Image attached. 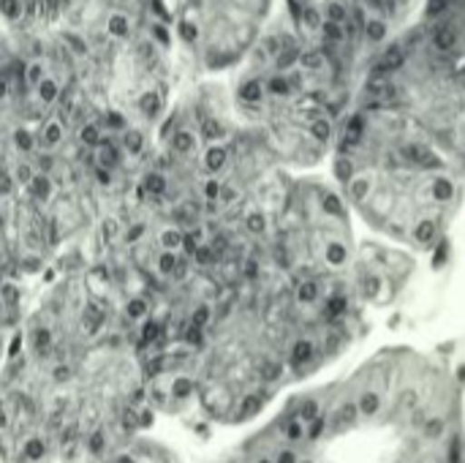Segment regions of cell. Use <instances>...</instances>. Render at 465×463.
Masks as SVG:
<instances>
[{
	"label": "cell",
	"instance_id": "cell-12",
	"mask_svg": "<svg viewBox=\"0 0 465 463\" xmlns=\"http://www.w3.org/2000/svg\"><path fill=\"white\" fill-rule=\"evenodd\" d=\"M139 106H142V112H144L147 117H155V115H158V109H161V98H158V96H153V93H147V96L139 101Z\"/></svg>",
	"mask_w": 465,
	"mask_h": 463
},
{
	"label": "cell",
	"instance_id": "cell-35",
	"mask_svg": "<svg viewBox=\"0 0 465 463\" xmlns=\"http://www.w3.org/2000/svg\"><path fill=\"white\" fill-rule=\"evenodd\" d=\"M3 96H5V79L0 76V98H3Z\"/></svg>",
	"mask_w": 465,
	"mask_h": 463
},
{
	"label": "cell",
	"instance_id": "cell-23",
	"mask_svg": "<svg viewBox=\"0 0 465 463\" xmlns=\"http://www.w3.org/2000/svg\"><path fill=\"white\" fill-rule=\"evenodd\" d=\"M221 188H223V186H221L218 180H207V186H204V196H207L210 202H215V199L221 196Z\"/></svg>",
	"mask_w": 465,
	"mask_h": 463
},
{
	"label": "cell",
	"instance_id": "cell-29",
	"mask_svg": "<svg viewBox=\"0 0 465 463\" xmlns=\"http://www.w3.org/2000/svg\"><path fill=\"white\" fill-rule=\"evenodd\" d=\"M3 297H5L8 303H16V297H19L16 287H14V284H5V287H3Z\"/></svg>",
	"mask_w": 465,
	"mask_h": 463
},
{
	"label": "cell",
	"instance_id": "cell-26",
	"mask_svg": "<svg viewBox=\"0 0 465 463\" xmlns=\"http://www.w3.org/2000/svg\"><path fill=\"white\" fill-rule=\"evenodd\" d=\"M11 188H14V180H11V175L0 169V194H11Z\"/></svg>",
	"mask_w": 465,
	"mask_h": 463
},
{
	"label": "cell",
	"instance_id": "cell-4",
	"mask_svg": "<svg viewBox=\"0 0 465 463\" xmlns=\"http://www.w3.org/2000/svg\"><path fill=\"white\" fill-rule=\"evenodd\" d=\"M245 229H248V235H253V237H262V235L267 232V216H264V213H248V216H245Z\"/></svg>",
	"mask_w": 465,
	"mask_h": 463
},
{
	"label": "cell",
	"instance_id": "cell-2",
	"mask_svg": "<svg viewBox=\"0 0 465 463\" xmlns=\"http://www.w3.org/2000/svg\"><path fill=\"white\" fill-rule=\"evenodd\" d=\"M193 147H196V136H193L191 131H177V134L172 136V150H174V153L188 156Z\"/></svg>",
	"mask_w": 465,
	"mask_h": 463
},
{
	"label": "cell",
	"instance_id": "cell-27",
	"mask_svg": "<svg viewBox=\"0 0 465 463\" xmlns=\"http://www.w3.org/2000/svg\"><path fill=\"white\" fill-rule=\"evenodd\" d=\"M104 237H106V240H114V237H117V221H114V218H109V221L104 224Z\"/></svg>",
	"mask_w": 465,
	"mask_h": 463
},
{
	"label": "cell",
	"instance_id": "cell-20",
	"mask_svg": "<svg viewBox=\"0 0 465 463\" xmlns=\"http://www.w3.org/2000/svg\"><path fill=\"white\" fill-rule=\"evenodd\" d=\"M25 456H27L30 461L44 458V442H41V439H30V442L25 445Z\"/></svg>",
	"mask_w": 465,
	"mask_h": 463
},
{
	"label": "cell",
	"instance_id": "cell-21",
	"mask_svg": "<svg viewBox=\"0 0 465 463\" xmlns=\"http://www.w3.org/2000/svg\"><path fill=\"white\" fill-rule=\"evenodd\" d=\"M172 393H174L177 398H188V396L193 393V385H191L188 379H177V382L172 385Z\"/></svg>",
	"mask_w": 465,
	"mask_h": 463
},
{
	"label": "cell",
	"instance_id": "cell-28",
	"mask_svg": "<svg viewBox=\"0 0 465 463\" xmlns=\"http://www.w3.org/2000/svg\"><path fill=\"white\" fill-rule=\"evenodd\" d=\"M142 235H144V226H142V224H136V226H131V229H128L125 240H128V243H136V240H139Z\"/></svg>",
	"mask_w": 465,
	"mask_h": 463
},
{
	"label": "cell",
	"instance_id": "cell-34",
	"mask_svg": "<svg viewBox=\"0 0 465 463\" xmlns=\"http://www.w3.org/2000/svg\"><path fill=\"white\" fill-rule=\"evenodd\" d=\"M5 423H8V420H5V412H3V407H0V428H5Z\"/></svg>",
	"mask_w": 465,
	"mask_h": 463
},
{
	"label": "cell",
	"instance_id": "cell-1",
	"mask_svg": "<svg viewBox=\"0 0 465 463\" xmlns=\"http://www.w3.org/2000/svg\"><path fill=\"white\" fill-rule=\"evenodd\" d=\"M335 180L354 221L409 254L441 248L463 205V180L406 115L387 106L343 123Z\"/></svg>",
	"mask_w": 465,
	"mask_h": 463
},
{
	"label": "cell",
	"instance_id": "cell-8",
	"mask_svg": "<svg viewBox=\"0 0 465 463\" xmlns=\"http://www.w3.org/2000/svg\"><path fill=\"white\" fill-rule=\"evenodd\" d=\"M158 240H161V246H163L166 251H172V254H174V251L183 246V232H180V229H163Z\"/></svg>",
	"mask_w": 465,
	"mask_h": 463
},
{
	"label": "cell",
	"instance_id": "cell-5",
	"mask_svg": "<svg viewBox=\"0 0 465 463\" xmlns=\"http://www.w3.org/2000/svg\"><path fill=\"white\" fill-rule=\"evenodd\" d=\"M147 194H153V196H163L166 194V177L163 175H158V172H150L147 177H144V186H142Z\"/></svg>",
	"mask_w": 465,
	"mask_h": 463
},
{
	"label": "cell",
	"instance_id": "cell-7",
	"mask_svg": "<svg viewBox=\"0 0 465 463\" xmlns=\"http://www.w3.org/2000/svg\"><path fill=\"white\" fill-rule=\"evenodd\" d=\"M60 139H63V126H60V123H46L44 131H41V142H44L46 147H54Z\"/></svg>",
	"mask_w": 465,
	"mask_h": 463
},
{
	"label": "cell",
	"instance_id": "cell-16",
	"mask_svg": "<svg viewBox=\"0 0 465 463\" xmlns=\"http://www.w3.org/2000/svg\"><path fill=\"white\" fill-rule=\"evenodd\" d=\"M125 311H128V317H131V319H139V317H144V314H147V303H144L142 297H134V300H128Z\"/></svg>",
	"mask_w": 465,
	"mask_h": 463
},
{
	"label": "cell",
	"instance_id": "cell-6",
	"mask_svg": "<svg viewBox=\"0 0 465 463\" xmlns=\"http://www.w3.org/2000/svg\"><path fill=\"white\" fill-rule=\"evenodd\" d=\"M202 136L210 139V142H218V139L226 136V128L218 120H202Z\"/></svg>",
	"mask_w": 465,
	"mask_h": 463
},
{
	"label": "cell",
	"instance_id": "cell-10",
	"mask_svg": "<svg viewBox=\"0 0 465 463\" xmlns=\"http://www.w3.org/2000/svg\"><path fill=\"white\" fill-rule=\"evenodd\" d=\"M98 161H101V166H104V169L114 166V164H117V147H114V145L101 142V145H98Z\"/></svg>",
	"mask_w": 465,
	"mask_h": 463
},
{
	"label": "cell",
	"instance_id": "cell-11",
	"mask_svg": "<svg viewBox=\"0 0 465 463\" xmlns=\"http://www.w3.org/2000/svg\"><path fill=\"white\" fill-rule=\"evenodd\" d=\"M30 186H33V194H35L38 199H46V196L52 194V180H49L46 175H33Z\"/></svg>",
	"mask_w": 465,
	"mask_h": 463
},
{
	"label": "cell",
	"instance_id": "cell-31",
	"mask_svg": "<svg viewBox=\"0 0 465 463\" xmlns=\"http://www.w3.org/2000/svg\"><path fill=\"white\" fill-rule=\"evenodd\" d=\"M95 177H98L101 186H109V183H112V175H109V169H104V166L95 169Z\"/></svg>",
	"mask_w": 465,
	"mask_h": 463
},
{
	"label": "cell",
	"instance_id": "cell-25",
	"mask_svg": "<svg viewBox=\"0 0 465 463\" xmlns=\"http://www.w3.org/2000/svg\"><path fill=\"white\" fill-rule=\"evenodd\" d=\"M49 341H52L49 330H38V333H35V349H38V352H44V349L49 347Z\"/></svg>",
	"mask_w": 465,
	"mask_h": 463
},
{
	"label": "cell",
	"instance_id": "cell-32",
	"mask_svg": "<svg viewBox=\"0 0 465 463\" xmlns=\"http://www.w3.org/2000/svg\"><path fill=\"white\" fill-rule=\"evenodd\" d=\"M90 450H93V453H101V450H104V437H101V434H93V439H90Z\"/></svg>",
	"mask_w": 465,
	"mask_h": 463
},
{
	"label": "cell",
	"instance_id": "cell-17",
	"mask_svg": "<svg viewBox=\"0 0 465 463\" xmlns=\"http://www.w3.org/2000/svg\"><path fill=\"white\" fill-rule=\"evenodd\" d=\"M161 338V322H147L144 327H142V341L144 344H153V341H158Z\"/></svg>",
	"mask_w": 465,
	"mask_h": 463
},
{
	"label": "cell",
	"instance_id": "cell-18",
	"mask_svg": "<svg viewBox=\"0 0 465 463\" xmlns=\"http://www.w3.org/2000/svg\"><path fill=\"white\" fill-rule=\"evenodd\" d=\"M455 463H465V396H463V412H460V434H458V458Z\"/></svg>",
	"mask_w": 465,
	"mask_h": 463
},
{
	"label": "cell",
	"instance_id": "cell-14",
	"mask_svg": "<svg viewBox=\"0 0 465 463\" xmlns=\"http://www.w3.org/2000/svg\"><path fill=\"white\" fill-rule=\"evenodd\" d=\"M158 265H161V273H163V276H174L177 267H180V262H177V257H174L172 251H166V254L158 259Z\"/></svg>",
	"mask_w": 465,
	"mask_h": 463
},
{
	"label": "cell",
	"instance_id": "cell-13",
	"mask_svg": "<svg viewBox=\"0 0 465 463\" xmlns=\"http://www.w3.org/2000/svg\"><path fill=\"white\" fill-rule=\"evenodd\" d=\"M79 139L84 142V145H101V131H98V126L95 123H90V126H84L82 128V134H79Z\"/></svg>",
	"mask_w": 465,
	"mask_h": 463
},
{
	"label": "cell",
	"instance_id": "cell-9",
	"mask_svg": "<svg viewBox=\"0 0 465 463\" xmlns=\"http://www.w3.org/2000/svg\"><path fill=\"white\" fill-rule=\"evenodd\" d=\"M123 142H125V150H128L131 156H139V153L144 150V136H142L139 131H125Z\"/></svg>",
	"mask_w": 465,
	"mask_h": 463
},
{
	"label": "cell",
	"instance_id": "cell-24",
	"mask_svg": "<svg viewBox=\"0 0 465 463\" xmlns=\"http://www.w3.org/2000/svg\"><path fill=\"white\" fill-rule=\"evenodd\" d=\"M14 139H16V147H19V150H33V136H30L27 131H16Z\"/></svg>",
	"mask_w": 465,
	"mask_h": 463
},
{
	"label": "cell",
	"instance_id": "cell-22",
	"mask_svg": "<svg viewBox=\"0 0 465 463\" xmlns=\"http://www.w3.org/2000/svg\"><path fill=\"white\" fill-rule=\"evenodd\" d=\"M14 180H16V183H30V180H33V169H30L27 164H19L16 172H14Z\"/></svg>",
	"mask_w": 465,
	"mask_h": 463
},
{
	"label": "cell",
	"instance_id": "cell-33",
	"mask_svg": "<svg viewBox=\"0 0 465 463\" xmlns=\"http://www.w3.org/2000/svg\"><path fill=\"white\" fill-rule=\"evenodd\" d=\"M19 344H22V338H19V336H16V338H14V341H11V352H8V355H11V357H14V355H19Z\"/></svg>",
	"mask_w": 465,
	"mask_h": 463
},
{
	"label": "cell",
	"instance_id": "cell-19",
	"mask_svg": "<svg viewBox=\"0 0 465 463\" xmlns=\"http://www.w3.org/2000/svg\"><path fill=\"white\" fill-rule=\"evenodd\" d=\"M38 96H41V101H54V96H57V85H54L52 79L38 82Z\"/></svg>",
	"mask_w": 465,
	"mask_h": 463
},
{
	"label": "cell",
	"instance_id": "cell-30",
	"mask_svg": "<svg viewBox=\"0 0 465 463\" xmlns=\"http://www.w3.org/2000/svg\"><path fill=\"white\" fill-rule=\"evenodd\" d=\"M202 333H204L202 327H193V325H191V327H188V344H202Z\"/></svg>",
	"mask_w": 465,
	"mask_h": 463
},
{
	"label": "cell",
	"instance_id": "cell-3",
	"mask_svg": "<svg viewBox=\"0 0 465 463\" xmlns=\"http://www.w3.org/2000/svg\"><path fill=\"white\" fill-rule=\"evenodd\" d=\"M226 158H229V150L226 147H210L207 156H204V166L210 172H221L226 166Z\"/></svg>",
	"mask_w": 465,
	"mask_h": 463
},
{
	"label": "cell",
	"instance_id": "cell-15",
	"mask_svg": "<svg viewBox=\"0 0 465 463\" xmlns=\"http://www.w3.org/2000/svg\"><path fill=\"white\" fill-rule=\"evenodd\" d=\"M210 319H213V311H210V306H199V308L193 311V319H191V325H193V327H202V330H204Z\"/></svg>",
	"mask_w": 465,
	"mask_h": 463
}]
</instances>
